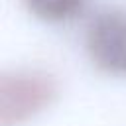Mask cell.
<instances>
[{
  "mask_svg": "<svg viewBox=\"0 0 126 126\" xmlns=\"http://www.w3.org/2000/svg\"><path fill=\"white\" fill-rule=\"evenodd\" d=\"M57 96V83L37 69H18L0 79V126H24L47 110Z\"/></svg>",
  "mask_w": 126,
  "mask_h": 126,
  "instance_id": "1",
  "label": "cell"
},
{
  "mask_svg": "<svg viewBox=\"0 0 126 126\" xmlns=\"http://www.w3.org/2000/svg\"><path fill=\"white\" fill-rule=\"evenodd\" d=\"M85 51L98 71L110 77H126V10L98 12L87 26Z\"/></svg>",
  "mask_w": 126,
  "mask_h": 126,
  "instance_id": "2",
  "label": "cell"
},
{
  "mask_svg": "<svg viewBox=\"0 0 126 126\" xmlns=\"http://www.w3.org/2000/svg\"><path fill=\"white\" fill-rule=\"evenodd\" d=\"M28 12L45 24H67L83 14L87 0H24Z\"/></svg>",
  "mask_w": 126,
  "mask_h": 126,
  "instance_id": "3",
  "label": "cell"
}]
</instances>
